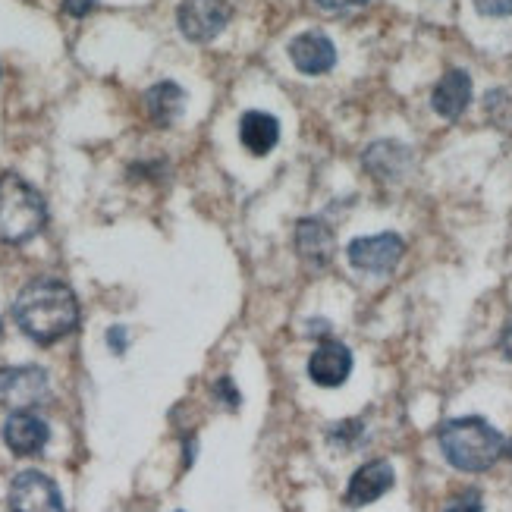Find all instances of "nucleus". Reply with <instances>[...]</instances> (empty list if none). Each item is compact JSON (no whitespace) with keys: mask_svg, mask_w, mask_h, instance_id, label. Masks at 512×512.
Returning a JSON list of instances; mask_svg holds the SVG:
<instances>
[{"mask_svg":"<svg viewBox=\"0 0 512 512\" xmlns=\"http://www.w3.org/2000/svg\"><path fill=\"white\" fill-rule=\"evenodd\" d=\"M13 321L38 346H54L79 327V299L63 280H32L19 289Z\"/></svg>","mask_w":512,"mask_h":512,"instance_id":"obj_1","label":"nucleus"},{"mask_svg":"<svg viewBox=\"0 0 512 512\" xmlns=\"http://www.w3.org/2000/svg\"><path fill=\"white\" fill-rule=\"evenodd\" d=\"M437 443H440L443 459H447L453 469L469 472V475L494 469L500 456L506 453L503 434L491 425V421H484L478 415L453 418L447 425H440Z\"/></svg>","mask_w":512,"mask_h":512,"instance_id":"obj_2","label":"nucleus"},{"mask_svg":"<svg viewBox=\"0 0 512 512\" xmlns=\"http://www.w3.org/2000/svg\"><path fill=\"white\" fill-rule=\"evenodd\" d=\"M48 224V205L41 192L16 173L0 176V242L22 246Z\"/></svg>","mask_w":512,"mask_h":512,"instance_id":"obj_3","label":"nucleus"},{"mask_svg":"<svg viewBox=\"0 0 512 512\" xmlns=\"http://www.w3.org/2000/svg\"><path fill=\"white\" fill-rule=\"evenodd\" d=\"M51 393L48 371L38 365L0 368V406L10 412H26L41 406Z\"/></svg>","mask_w":512,"mask_h":512,"instance_id":"obj_4","label":"nucleus"},{"mask_svg":"<svg viewBox=\"0 0 512 512\" xmlns=\"http://www.w3.org/2000/svg\"><path fill=\"white\" fill-rule=\"evenodd\" d=\"M10 512H66L60 487L54 478L44 472L26 469L10 481V494H7Z\"/></svg>","mask_w":512,"mask_h":512,"instance_id":"obj_5","label":"nucleus"},{"mask_svg":"<svg viewBox=\"0 0 512 512\" xmlns=\"http://www.w3.org/2000/svg\"><path fill=\"white\" fill-rule=\"evenodd\" d=\"M230 16L233 10L227 0H183L176 10V26L189 41L205 44L230 26Z\"/></svg>","mask_w":512,"mask_h":512,"instance_id":"obj_6","label":"nucleus"},{"mask_svg":"<svg viewBox=\"0 0 512 512\" xmlns=\"http://www.w3.org/2000/svg\"><path fill=\"white\" fill-rule=\"evenodd\" d=\"M406 242L399 233H377V236H362L352 239L346 258L352 267H359L365 274H390L393 267L403 261Z\"/></svg>","mask_w":512,"mask_h":512,"instance_id":"obj_7","label":"nucleus"},{"mask_svg":"<svg viewBox=\"0 0 512 512\" xmlns=\"http://www.w3.org/2000/svg\"><path fill=\"white\" fill-rule=\"evenodd\" d=\"M286 54L293 60L296 70L305 76H324L337 66V48H333V41L321 29H308V32L296 35L289 41Z\"/></svg>","mask_w":512,"mask_h":512,"instance_id":"obj_8","label":"nucleus"},{"mask_svg":"<svg viewBox=\"0 0 512 512\" xmlns=\"http://www.w3.org/2000/svg\"><path fill=\"white\" fill-rule=\"evenodd\" d=\"M51 440L48 421L35 412H10L4 421V443L16 456H38Z\"/></svg>","mask_w":512,"mask_h":512,"instance_id":"obj_9","label":"nucleus"},{"mask_svg":"<svg viewBox=\"0 0 512 512\" xmlns=\"http://www.w3.org/2000/svg\"><path fill=\"white\" fill-rule=\"evenodd\" d=\"M396 484V472L387 459H374V462H365L359 472L349 478V487H346V506L359 509V506H368L374 500H381L387 491H393Z\"/></svg>","mask_w":512,"mask_h":512,"instance_id":"obj_10","label":"nucleus"},{"mask_svg":"<svg viewBox=\"0 0 512 512\" xmlns=\"http://www.w3.org/2000/svg\"><path fill=\"white\" fill-rule=\"evenodd\" d=\"M352 374V352L349 346L337 343V340H327L321 343L308 359V377L315 381L318 387H343Z\"/></svg>","mask_w":512,"mask_h":512,"instance_id":"obj_11","label":"nucleus"},{"mask_svg":"<svg viewBox=\"0 0 512 512\" xmlns=\"http://www.w3.org/2000/svg\"><path fill=\"white\" fill-rule=\"evenodd\" d=\"M469 101H472V76L465 70L443 73L440 82L434 85L431 107L443 120H459L465 114V107H469Z\"/></svg>","mask_w":512,"mask_h":512,"instance_id":"obj_12","label":"nucleus"},{"mask_svg":"<svg viewBox=\"0 0 512 512\" xmlns=\"http://www.w3.org/2000/svg\"><path fill=\"white\" fill-rule=\"evenodd\" d=\"M239 142L246 145L255 158H264L280 142V120L264 110H246L239 120Z\"/></svg>","mask_w":512,"mask_h":512,"instance_id":"obj_13","label":"nucleus"},{"mask_svg":"<svg viewBox=\"0 0 512 512\" xmlns=\"http://www.w3.org/2000/svg\"><path fill=\"white\" fill-rule=\"evenodd\" d=\"M186 107V92L176 82H158L145 92V114L154 126H173L183 117Z\"/></svg>","mask_w":512,"mask_h":512,"instance_id":"obj_14","label":"nucleus"},{"mask_svg":"<svg viewBox=\"0 0 512 512\" xmlns=\"http://www.w3.org/2000/svg\"><path fill=\"white\" fill-rule=\"evenodd\" d=\"M296 249L308 264L327 267V261L333 258V233L327 230V224H321V220H299Z\"/></svg>","mask_w":512,"mask_h":512,"instance_id":"obj_15","label":"nucleus"},{"mask_svg":"<svg viewBox=\"0 0 512 512\" xmlns=\"http://www.w3.org/2000/svg\"><path fill=\"white\" fill-rule=\"evenodd\" d=\"M409 164H412L409 148L396 145V142H377L365 151V167L374 176H381V180H396Z\"/></svg>","mask_w":512,"mask_h":512,"instance_id":"obj_16","label":"nucleus"},{"mask_svg":"<svg viewBox=\"0 0 512 512\" xmlns=\"http://www.w3.org/2000/svg\"><path fill=\"white\" fill-rule=\"evenodd\" d=\"M443 512H484L481 494H475V491H465V494L453 497V500L447 503V509H443Z\"/></svg>","mask_w":512,"mask_h":512,"instance_id":"obj_17","label":"nucleus"},{"mask_svg":"<svg viewBox=\"0 0 512 512\" xmlns=\"http://www.w3.org/2000/svg\"><path fill=\"white\" fill-rule=\"evenodd\" d=\"M475 10L491 19H506L512 16V0H475Z\"/></svg>","mask_w":512,"mask_h":512,"instance_id":"obj_18","label":"nucleus"},{"mask_svg":"<svg viewBox=\"0 0 512 512\" xmlns=\"http://www.w3.org/2000/svg\"><path fill=\"white\" fill-rule=\"evenodd\" d=\"M214 396H217V399H224V403H227L230 409L239 406V393H236V387H233L230 377H220V381H214Z\"/></svg>","mask_w":512,"mask_h":512,"instance_id":"obj_19","label":"nucleus"},{"mask_svg":"<svg viewBox=\"0 0 512 512\" xmlns=\"http://www.w3.org/2000/svg\"><path fill=\"white\" fill-rule=\"evenodd\" d=\"M107 346L114 349L117 355H123L126 346H129V333H126V327H110V330H107Z\"/></svg>","mask_w":512,"mask_h":512,"instance_id":"obj_20","label":"nucleus"},{"mask_svg":"<svg viewBox=\"0 0 512 512\" xmlns=\"http://www.w3.org/2000/svg\"><path fill=\"white\" fill-rule=\"evenodd\" d=\"M63 10L70 16H85L95 10V0H63Z\"/></svg>","mask_w":512,"mask_h":512,"instance_id":"obj_21","label":"nucleus"},{"mask_svg":"<svg viewBox=\"0 0 512 512\" xmlns=\"http://www.w3.org/2000/svg\"><path fill=\"white\" fill-rule=\"evenodd\" d=\"M318 7H324V10H349V7H362V4H368V0H315Z\"/></svg>","mask_w":512,"mask_h":512,"instance_id":"obj_22","label":"nucleus"},{"mask_svg":"<svg viewBox=\"0 0 512 512\" xmlns=\"http://www.w3.org/2000/svg\"><path fill=\"white\" fill-rule=\"evenodd\" d=\"M500 352L512 362V318H509V321L503 324V330H500Z\"/></svg>","mask_w":512,"mask_h":512,"instance_id":"obj_23","label":"nucleus"},{"mask_svg":"<svg viewBox=\"0 0 512 512\" xmlns=\"http://www.w3.org/2000/svg\"><path fill=\"white\" fill-rule=\"evenodd\" d=\"M506 453H509V459H512V440L506 443Z\"/></svg>","mask_w":512,"mask_h":512,"instance_id":"obj_24","label":"nucleus"}]
</instances>
